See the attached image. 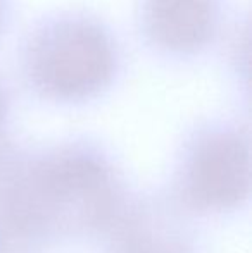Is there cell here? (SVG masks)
Listing matches in <instances>:
<instances>
[{
    "label": "cell",
    "instance_id": "1",
    "mask_svg": "<svg viewBox=\"0 0 252 253\" xmlns=\"http://www.w3.org/2000/svg\"><path fill=\"white\" fill-rule=\"evenodd\" d=\"M126 195L111 157L94 141L28 148L0 140V250L101 236Z\"/></svg>",
    "mask_w": 252,
    "mask_h": 253
},
{
    "label": "cell",
    "instance_id": "2",
    "mask_svg": "<svg viewBox=\"0 0 252 253\" xmlns=\"http://www.w3.org/2000/svg\"><path fill=\"white\" fill-rule=\"evenodd\" d=\"M123 52L114 30L97 14L59 10L44 16L19 48V74L45 102L81 105L116 83Z\"/></svg>",
    "mask_w": 252,
    "mask_h": 253
},
{
    "label": "cell",
    "instance_id": "3",
    "mask_svg": "<svg viewBox=\"0 0 252 253\" xmlns=\"http://www.w3.org/2000/svg\"><path fill=\"white\" fill-rule=\"evenodd\" d=\"M173 198L185 212L226 213L251 197V134L233 121H212L187 140L176 166Z\"/></svg>",
    "mask_w": 252,
    "mask_h": 253
},
{
    "label": "cell",
    "instance_id": "4",
    "mask_svg": "<svg viewBox=\"0 0 252 253\" xmlns=\"http://www.w3.org/2000/svg\"><path fill=\"white\" fill-rule=\"evenodd\" d=\"M225 24V0H140L137 28L151 52L189 60L214 45Z\"/></svg>",
    "mask_w": 252,
    "mask_h": 253
},
{
    "label": "cell",
    "instance_id": "5",
    "mask_svg": "<svg viewBox=\"0 0 252 253\" xmlns=\"http://www.w3.org/2000/svg\"><path fill=\"white\" fill-rule=\"evenodd\" d=\"M101 236L107 253H197L187 212L171 195H126Z\"/></svg>",
    "mask_w": 252,
    "mask_h": 253
},
{
    "label": "cell",
    "instance_id": "6",
    "mask_svg": "<svg viewBox=\"0 0 252 253\" xmlns=\"http://www.w3.org/2000/svg\"><path fill=\"white\" fill-rule=\"evenodd\" d=\"M9 114H10V95L5 83L0 78V134H2L3 127H5L7 121H9Z\"/></svg>",
    "mask_w": 252,
    "mask_h": 253
},
{
    "label": "cell",
    "instance_id": "7",
    "mask_svg": "<svg viewBox=\"0 0 252 253\" xmlns=\"http://www.w3.org/2000/svg\"><path fill=\"white\" fill-rule=\"evenodd\" d=\"M12 12H14L12 0H0V38L9 30L10 21H12Z\"/></svg>",
    "mask_w": 252,
    "mask_h": 253
},
{
    "label": "cell",
    "instance_id": "8",
    "mask_svg": "<svg viewBox=\"0 0 252 253\" xmlns=\"http://www.w3.org/2000/svg\"><path fill=\"white\" fill-rule=\"evenodd\" d=\"M0 253H9V252H2V250H0Z\"/></svg>",
    "mask_w": 252,
    "mask_h": 253
}]
</instances>
